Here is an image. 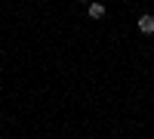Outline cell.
Returning a JSON list of instances; mask_svg holds the SVG:
<instances>
[{"instance_id": "cell-1", "label": "cell", "mask_w": 154, "mask_h": 139, "mask_svg": "<svg viewBox=\"0 0 154 139\" xmlns=\"http://www.w3.org/2000/svg\"><path fill=\"white\" fill-rule=\"evenodd\" d=\"M139 31H142V34H154V16H151V12H145V16H139Z\"/></svg>"}, {"instance_id": "cell-2", "label": "cell", "mask_w": 154, "mask_h": 139, "mask_svg": "<svg viewBox=\"0 0 154 139\" xmlns=\"http://www.w3.org/2000/svg\"><path fill=\"white\" fill-rule=\"evenodd\" d=\"M89 19H102V16H105V3H99V0H89Z\"/></svg>"}, {"instance_id": "cell-3", "label": "cell", "mask_w": 154, "mask_h": 139, "mask_svg": "<svg viewBox=\"0 0 154 139\" xmlns=\"http://www.w3.org/2000/svg\"><path fill=\"white\" fill-rule=\"evenodd\" d=\"M80 3H89V0H80Z\"/></svg>"}]
</instances>
